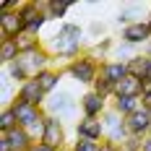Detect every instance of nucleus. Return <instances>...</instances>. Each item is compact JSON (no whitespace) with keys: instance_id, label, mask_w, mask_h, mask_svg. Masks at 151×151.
<instances>
[{"instance_id":"nucleus-1","label":"nucleus","mask_w":151,"mask_h":151,"mask_svg":"<svg viewBox=\"0 0 151 151\" xmlns=\"http://www.w3.org/2000/svg\"><path fill=\"white\" fill-rule=\"evenodd\" d=\"M81 50V29L73 24H63L60 31L52 37V50L50 55H58V58H76Z\"/></svg>"},{"instance_id":"nucleus-2","label":"nucleus","mask_w":151,"mask_h":151,"mask_svg":"<svg viewBox=\"0 0 151 151\" xmlns=\"http://www.w3.org/2000/svg\"><path fill=\"white\" fill-rule=\"evenodd\" d=\"M102 125H104V136L109 138V143H125L130 138V130H128V122L122 115H117L115 109H107L102 115Z\"/></svg>"},{"instance_id":"nucleus-3","label":"nucleus","mask_w":151,"mask_h":151,"mask_svg":"<svg viewBox=\"0 0 151 151\" xmlns=\"http://www.w3.org/2000/svg\"><path fill=\"white\" fill-rule=\"evenodd\" d=\"M18 68L24 70V73L29 76V78H37V76L45 70V65L50 63V52L47 50H31V52H24V55H18Z\"/></svg>"},{"instance_id":"nucleus-4","label":"nucleus","mask_w":151,"mask_h":151,"mask_svg":"<svg viewBox=\"0 0 151 151\" xmlns=\"http://www.w3.org/2000/svg\"><path fill=\"white\" fill-rule=\"evenodd\" d=\"M68 73L73 76L78 83H94L99 76H96V63H94V58H76L70 65H68Z\"/></svg>"},{"instance_id":"nucleus-5","label":"nucleus","mask_w":151,"mask_h":151,"mask_svg":"<svg viewBox=\"0 0 151 151\" xmlns=\"http://www.w3.org/2000/svg\"><path fill=\"white\" fill-rule=\"evenodd\" d=\"M13 112H16V120H18V128H24V130H31L37 122H42V107H31L26 102H18L16 99L13 104Z\"/></svg>"},{"instance_id":"nucleus-6","label":"nucleus","mask_w":151,"mask_h":151,"mask_svg":"<svg viewBox=\"0 0 151 151\" xmlns=\"http://www.w3.org/2000/svg\"><path fill=\"white\" fill-rule=\"evenodd\" d=\"M125 122H128L130 136H136V138L149 136L151 133V109L149 107H138L130 117H125Z\"/></svg>"},{"instance_id":"nucleus-7","label":"nucleus","mask_w":151,"mask_h":151,"mask_svg":"<svg viewBox=\"0 0 151 151\" xmlns=\"http://www.w3.org/2000/svg\"><path fill=\"white\" fill-rule=\"evenodd\" d=\"M24 31H26V26H24V18H21L18 11L0 13V34H3V39H18Z\"/></svg>"},{"instance_id":"nucleus-8","label":"nucleus","mask_w":151,"mask_h":151,"mask_svg":"<svg viewBox=\"0 0 151 151\" xmlns=\"http://www.w3.org/2000/svg\"><path fill=\"white\" fill-rule=\"evenodd\" d=\"M42 143L52 146L55 151H60L65 146V130H63V122L58 117H47L45 120V133H42Z\"/></svg>"},{"instance_id":"nucleus-9","label":"nucleus","mask_w":151,"mask_h":151,"mask_svg":"<svg viewBox=\"0 0 151 151\" xmlns=\"http://www.w3.org/2000/svg\"><path fill=\"white\" fill-rule=\"evenodd\" d=\"M151 39V29L149 24H143V21H133V24H128L125 29H122V42L125 45H146Z\"/></svg>"},{"instance_id":"nucleus-10","label":"nucleus","mask_w":151,"mask_h":151,"mask_svg":"<svg viewBox=\"0 0 151 151\" xmlns=\"http://www.w3.org/2000/svg\"><path fill=\"white\" fill-rule=\"evenodd\" d=\"M76 133L78 138H89V141H102L104 136V125H102V117H83L76 125Z\"/></svg>"},{"instance_id":"nucleus-11","label":"nucleus","mask_w":151,"mask_h":151,"mask_svg":"<svg viewBox=\"0 0 151 151\" xmlns=\"http://www.w3.org/2000/svg\"><path fill=\"white\" fill-rule=\"evenodd\" d=\"M18 102H26V104H31V107H39L45 102V91H42V86H39L37 78L21 83V89H18Z\"/></svg>"},{"instance_id":"nucleus-12","label":"nucleus","mask_w":151,"mask_h":151,"mask_svg":"<svg viewBox=\"0 0 151 151\" xmlns=\"http://www.w3.org/2000/svg\"><path fill=\"white\" fill-rule=\"evenodd\" d=\"M0 136L8 141V149L11 151H29L34 146V138L29 136V130L24 128H13L11 133H0Z\"/></svg>"},{"instance_id":"nucleus-13","label":"nucleus","mask_w":151,"mask_h":151,"mask_svg":"<svg viewBox=\"0 0 151 151\" xmlns=\"http://www.w3.org/2000/svg\"><path fill=\"white\" fill-rule=\"evenodd\" d=\"M81 109H83V117H102L107 112L104 107V96H99V94H83V99H81Z\"/></svg>"},{"instance_id":"nucleus-14","label":"nucleus","mask_w":151,"mask_h":151,"mask_svg":"<svg viewBox=\"0 0 151 151\" xmlns=\"http://www.w3.org/2000/svg\"><path fill=\"white\" fill-rule=\"evenodd\" d=\"M115 96H143V81L133 78V76H125L120 83H115Z\"/></svg>"},{"instance_id":"nucleus-15","label":"nucleus","mask_w":151,"mask_h":151,"mask_svg":"<svg viewBox=\"0 0 151 151\" xmlns=\"http://www.w3.org/2000/svg\"><path fill=\"white\" fill-rule=\"evenodd\" d=\"M149 68H151V58L149 55H133L128 60V76L133 78H149Z\"/></svg>"},{"instance_id":"nucleus-16","label":"nucleus","mask_w":151,"mask_h":151,"mask_svg":"<svg viewBox=\"0 0 151 151\" xmlns=\"http://www.w3.org/2000/svg\"><path fill=\"white\" fill-rule=\"evenodd\" d=\"M73 99H70V94H58V96H52V102H50V112H52V117L55 115H60V117H70L73 115Z\"/></svg>"},{"instance_id":"nucleus-17","label":"nucleus","mask_w":151,"mask_h":151,"mask_svg":"<svg viewBox=\"0 0 151 151\" xmlns=\"http://www.w3.org/2000/svg\"><path fill=\"white\" fill-rule=\"evenodd\" d=\"M99 76H104L107 81H112V83H120L122 78L128 76V63H125V60L104 63V65H102V73H99Z\"/></svg>"},{"instance_id":"nucleus-18","label":"nucleus","mask_w":151,"mask_h":151,"mask_svg":"<svg viewBox=\"0 0 151 151\" xmlns=\"http://www.w3.org/2000/svg\"><path fill=\"white\" fill-rule=\"evenodd\" d=\"M138 107H143L138 96H115V107H112V109H115L117 115H122V117H130Z\"/></svg>"},{"instance_id":"nucleus-19","label":"nucleus","mask_w":151,"mask_h":151,"mask_svg":"<svg viewBox=\"0 0 151 151\" xmlns=\"http://www.w3.org/2000/svg\"><path fill=\"white\" fill-rule=\"evenodd\" d=\"M21 55V50L16 45V39H0V63H11L13 65Z\"/></svg>"},{"instance_id":"nucleus-20","label":"nucleus","mask_w":151,"mask_h":151,"mask_svg":"<svg viewBox=\"0 0 151 151\" xmlns=\"http://www.w3.org/2000/svg\"><path fill=\"white\" fill-rule=\"evenodd\" d=\"M70 5H73V0H52V3H42V8L47 11V18H63Z\"/></svg>"},{"instance_id":"nucleus-21","label":"nucleus","mask_w":151,"mask_h":151,"mask_svg":"<svg viewBox=\"0 0 151 151\" xmlns=\"http://www.w3.org/2000/svg\"><path fill=\"white\" fill-rule=\"evenodd\" d=\"M37 81H39L42 91H45V94H50V91H55V89H58L60 73H55V70H42V73L37 76Z\"/></svg>"},{"instance_id":"nucleus-22","label":"nucleus","mask_w":151,"mask_h":151,"mask_svg":"<svg viewBox=\"0 0 151 151\" xmlns=\"http://www.w3.org/2000/svg\"><path fill=\"white\" fill-rule=\"evenodd\" d=\"M13 128H18V120H16L13 107H5L3 115H0V133H11Z\"/></svg>"},{"instance_id":"nucleus-23","label":"nucleus","mask_w":151,"mask_h":151,"mask_svg":"<svg viewBox=\"0 0 151 151\" xmlns=\"http://www.w3.org/2000/svg\"><path fill=\"white\" fill-rule=\"evenodd\" d=\"M16 45H18V50H21V55H24V52H31V50H39L37 34H29V31H24V34L16 39Z\"/></svg>"},{"instance_id":"nucleus-24","label":"nucleus","mask_w":151,"mask_h":151,"mask_svg":"<svg viewBox=\"0 0 151 151\" xmlns=\"http://www.w3.org/2000/svg\"><path fill=\"white\" fill-rule=\"evenodd\" d=\"M94 94H99V96H109V94H115V83L112 81H107L104 76H99L96 81H94Z\"/></svg>"},{"instance_id":"nucleus-25","label":"nucleus","mask_w":151,"mask_h":151,"mask_svg":"<svg viewBox=\"0 0 151 151\" xmlns=\"http://www.w3.org/2000/svg\"><path fill=\"white\" fill-rule=\"evenodd\" d=\"M99 149H102V143L99 141H89V138H78L73 146V151H99Z\"/></svg>"},{"instance_id":"nucleus-26","label":"nucleus","mask_w":151,"mask_h":151,"mask_svg":"<svg viewBox=\"0 0 151 151\" xmlns=\"http://www.w3.org/2000/svg\"><path fill=\"white\" fill-rule=\"evenodd\" d=\"M141 141L143 138H136V136H130L125 143H122V151H141Z\"/></svg>"},{"instance_id":"nucleus-27","label":"nucleus","mask_w":151,"mask_h":151,"mask_svg":"<svg viewBox=\"0 0 151 151\" xmlns=\"http://www.w3.org/2000/svg\"><path fill=\"white\" fill-rule=\"evenodd\" d=\"M29 151H55V149H52V146H47V143H42V141H39V143H34V146H31Z\"/></svg>"},{"instance_id":"nucleus-28","label":"nucleus","mask_w":151,"mask_h":151,"mask_svg":"<svg viewBox=\"0 0 151 151\" xmlns=\"http://www.w3.org/2000/svg\"><path fill=\"white\" fill-rule=\"evenodd\" d=\"M99 151H122L120 146H115V143H102V149Z\"/></svg>"},{"instance_id":"nucleus-29","label":"nucleus","mask_w":151,"mask_h":151,"mask_svg":"<svg viewBox=\"0 0 151 151\" xmlns=\"http://www.w3.org/2000/svg\"><path fill=\"white\" fill-rule=\"evenodd\" d=\"M141 151H151V136L141 141Z\"/></svg>"},{"instance_id":"nucleus-30","label":"nucleus","mask_w":151,"mask_h":151,"mask_svg":"<svg viewBox=\"0 0 151 151\" xmlns=\"http://www.w3.org/2000/svg\"><path fill=\"white\" fill-rule=\"evenodd\" d=\"M149 29H151V18H149Z\"/></svg>"},{"instance_id":"nucleus-31","label":"nucleus","mask_w":151,"mask_h":151,"mask_svg":"<svg viewBox=\"0 0 151 151\" xmlns=\"http://www.w3.org/2000/svg\"><path fill=\"white\" fill-rule=\"evenodd\" d=\"M149 78H151V68H149Z\"/></svg>"}]
</instances>
